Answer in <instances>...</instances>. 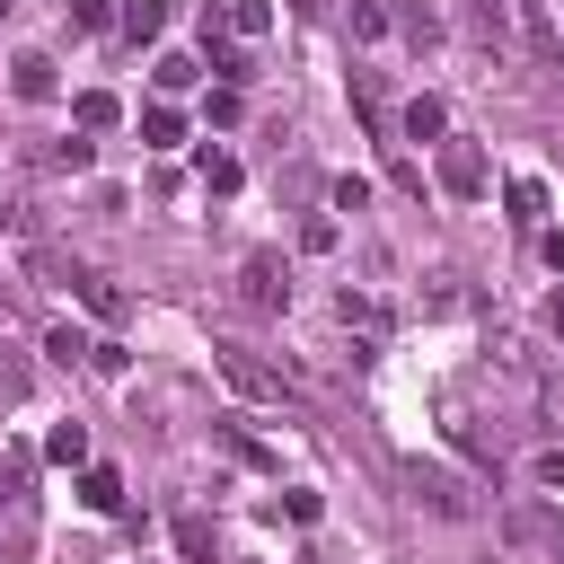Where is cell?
I'll return each mask as SVG.
<instances>
[{"mask_svg": "<svg viewBox=\"0 0 564 564\" xmlns=\"http://www.w3.org/2000/svg\"><path fill=\"white\" fill-rule=\"evenodd\" d=\"M212 352H220V379H229V388H238L247 405H282V397H291L282 361H264L256 344H212Z\"/></svg>", "mask_w": 564, "mask_h": 564, "instance_id": "6da1fadb", "label": "cell"}, {"mask_svg": "<svg viewBox=\"0 0 564 564\" xmlns=\"http://www.w3.org/2000/svg\"><path fill=\"white\" fill-rule=\"evenodd\" d=\"M432 176H441V194H458V203H476V194L494 185L485 150H476V141H449V132H441V159H432Z\"/></svg>", "mask_w": 564, "mask_h": 564, "instance_id": "7a4b0ae2", "label": "cell"}, {"mask_svg": "<svg viewBox=\"0 0 564 564\" xmlns=\"http://www.w3.org/2000/svg\"><path fill=\"white\" fill-rule=\"evenodd\" d=\"M203 26L229 35V44H264V35H273V0H212Z\"/></svg>", "mask_w": 564, "mask_h": 564, "instance_id": "3957f363", "label": "cell"}, {"mask_svg": "<svg viewBox=\"0 0 564 564\" xmlns=\"http://www.w3.org/2000/svg\"><path fill=\"white\" fill-rule=\"evenodd\" d=\"M238 300L264 308V317L291 308V273H282V256H247V264H238Z\"/></svg>", "mask_w": 564, "mask_h": 564, "instance_id": "277c9868", "label": "cell"}, {"mask_svg": "<svg viewBox=\"0 0 564 564\" xmlns=\"http://www.w3.org/2000/svg\"><path fill=\"white\" fill-rule=\"evenodd\" d=\"M405 485H414V502H432L441 520H467V511H476V494H467L449 467H423V458H414V467H405Z\"/></svg>", "mask_w": 564, "mask_h": 564, "instance_id": "5b68a950", "label": "cell"}, {"mask_svg": "<svg viewBox=\"0 0 564 564\" xmlns=\"http://www.w3.org/2000/svg\"><path fill=\"white\" fill-rule=\"evenodd\" d=\"M9 88H18L26 106H53V97H62V70H53V53H18V62H9Z\"/></svg>", "mask_w": 564, "mask_h": 564, "instance_id": "8992f818", "label": "cell"}, {"mask_svg": "<svg viewBox=\"0 0 564 564\" xmlns=\"http://www.w3.org/2000/svg\"><path fill=\"white\" fill-rule=\"evenodd\" d=\"M70 115H79V132H115V123H123V97H115V88H79Z\"/></svg>", "mask_w": 564, "mask_h": 564, "instance_id": "52a82bcc", "label": "cell"}, {"mask_svg": "<svg viewBox=\"0 0 564 564\" xmlns=\"http://www.w3.org/2000/svg\"><path fill=\"white\" fill-rule=\"evenodd\" d=\"M397 132H405V141H441V132H449V106H441V97H414V106L397 115Z\"/></svg>", "mask_w": 564, "mask_h": 564, "instance_id": "ba28073f", "label": "cell"}, {"mask_svg": "<svg viewBox=\"0 0 564 564\" xmlns=\"http://www.w3.org/2000/svg\"><path fill=\"white\" fill-rule=\"evenodd\" d=\"M335 317L361 335H388V300H370V291H335Z\"/></svg>", "mask_w": 564, "mask_h": 564, "instance_id": "9c48e42d", "label": "cell"}, {"mask_svg": "<svg viewBox=\"0 0 564 564\" xmlns=\"http://www.w3.org/2000/svg\"><path fill=\"white\" fill-rule=\"evenodd\" d=\"M467 26H476V44H511V0H467Z\"/></svg>", "mask_w": 564, "mask_h": 564, "instance_id": "30bf717a", "label": "cell"}, {"mask_svg": "<svg viewBox=\"0 0 564 564\" xmlns=\"http://www.w3.org/2000/svg\"><path fill=\"white\" fill-rule=\"evenodd\" d=\"M502 203H511V220H520V229H538V220H546V185H538V176H511V185H502Z\"/></svg>", "mask_w": 564, "mask_h": 564, "instance_id": "8fae6325", "label": "cell"}, {"mask_svg": "<svg viewBox=\"0 0 564 564\" xmlns=\"http://www.w3.org/2000/svg\"><path fill=\"white\" fill-rule=\"evenodd\" d=\"M115 26H123L132 44H150V35L167 26V0H123V9H115Z\"/></svg>", "mask_w": 564, "mask_h": 564, "instance_id": "7c38bea8", "label": "cell"}, {"mask_svg": "<svg viewBox=\"0 0 564 564\" xmlns=\"http://www.w3.org/2000/svg\"><path fill=\"white\" fill-rule=\"evenodd\" d=\"M79 502H88V511H123V476H115V467H88V476H79Z\"/></svg>", "mask_w": 564, "mask_h": 564, "instance_id": "4fadbf2b", "label": "cell"}, {"mask_svg": "<svg viewBox=\"0 0 564 564\" xmlns=\"http://www.w3.org/2000/svg\"><path fill=\"white\" fill-rule=\"evenodd\" d=\"M141 141H150V150H176V141H185V115H176V106H150V115H141Z\"/></svg>", "mask_w": 564, "mask_h": 564, "instance_id": "5bb4252c", "label": "cell"}, {"mask_svg": "<svg viewBox=\"0 0 564 564\" xmlns=\"http://www.w3.org/2000/svg\"><path fill=\"white\" fill-rule=\"evenodd\" d=\"M44 458H53V467H79V458H88V423H53Z\"/></svg>", "mask_w": 564, "mask_h": 564, "instance_id": "9a60e30c", "label": "cell"}, {"mask_svg": "<svg viewBox=\"0 0 564 564\" xmlns=\"http://www.w3.org/2000/svg\"><path fill=\"white\" fill-rule=\"evenodd\" d=\"M194 176H203L212 194H238V159H229V150H203V159H194Z\"/></svg>", "mask_w": 564, "mask_h": 564, "instance_id": "2e32d148", "label": "cell"}, {"mask_svg": "<svg viewBox=\"0 0 564 564\" xmlns=\"http://www.w3.org/2000/svg\"><path fill=\"white\" fill-rule=\"evenodd\" d=\"M26 485H35V458L9 449V458H0V502H26Z\"/></svg>", "mask_w": 564, "mask_h": 564, "instance_id": "e0dca14e", "label": "cell"}, {"mask_svg": "<svg viewBox=\"0 0 564 564\" xmlns=\"http://www.w3.org/2000/svg\"><path fill=\"white\" fill-rule=\"evenodd\" d=\"M150 79H159V88H167V97H176V88H194V79H203V70H194V53H159V70H150Z\"/></svg>", "mask_w": 564, "mask_h": 564, "instance_id": "ac0fdd59", "label": "cell"}, {"mask_svg": "<svg viewBox=\"0 0 564 564\" xmlns=\"http://www.w3.org/2000/svg\"><path fill=\"white\" fill-rule=\"evenodd\" d=\"M79 300H88V308H97V317H123V291H115V282H106V273H79Z\"/></svg>", "mask_w": 564, "mask_h": 564, "instance_id": "d6986e66", "label": "cell"}, {"mask_svg": "<svg viewBox=\"0 0 564 564\" xmlns=\"http://www.w3.org/2000/svg\"><path fill=\"white\" fill-rule=\"evenodd\" d=\"M44 352H53L62 370H79V361H88V335H79V326H53V335H44Z\"/></svg>", "mask_w": 564, "mask_h": 564, "instance_id": "ffe728a7", "label": "cell"}, {"mask_svg": "<svg viewBox=\"0 0 564 564\" xmlns=\"http://www.w3.org/2000/svg\"><path fill=\"white\" fill-rule=\"evenodd\" d=\"M79 370H97V379H123V370H132V352H123V344H97V335H88V361H79Z\"/></svg>", "mask_w": 564, "mask_h": 564, "instance_id": "44dd1931", "label": "cell"}, {"mask_svg": "<svg viewBox=\"0 0 564 564\" xmlns=\"http://www.w3.org/2000/svg\"><path fill=\"white\" fill-rule=\"evenodd\" d=\"M88 159H97V141H53V150H44V167H62V176H79Z\"/></svg>", "mask_w": 564, "mask_h": 564, "instance_id": "7402d4cb", "label": "cell"}, {"mask_svg": "<svg viewBox=\"0 0 564 564\" xmlns=\"http://www.w3.org/2000/svg\"><path fill=\"white\" fill-rule=\"evenodd\" d=\"M352 35L379 44V35H388V9H379V0H352Z\"/></svg>", "mask_w": 564, "mask_h": 564, "instance_id": "603a6c76", "label": "cell"}, {"mask_svg": "<svg viewBox=\"0 0 564 564\" xmlns=\"http://www.w3.org/2000/svg\"><path fill=\"white\" fill-rule=\"evenodd\" d=\"M176 546H185V555H194V564H212V529H203V520H194V511H185V520H176Z\"/></svg>", "mask_w": 564, "mask_h": 564, "instance_id": "cb8c5ba5", "label": "cell"}, {"mask_svg": "<svg viewBox=\"0 0 564 564\" xmlns=\"http://www.w3.org/2000/svg\"><path fill=\"white\" fill-rule=\"evenodd\" d=\"M326 203H335V212H361V203H370V185H361V176H335V185H326Z\"/></svg>", "mask_w": 564, "mask_h": 564, "instance_id": "d4e9b609", "label": "cell"}, {"mask_svg": "<svg viewBox=\"0 0 564 564\" xmlns=\"http://www.w3.org/2000/svg\"><path fill=\"white\" fill-rule=\"evenodd\" d=\"M0 397H26V352L0 344Z\"/></svg>", "mask_w": 564, "mask_h": 564, "instance_id": "484cf974", "label": "cell"}, {"mask_svg": "<svg viewBox=\"0 0 564 564\" xmlns=\"http://www.w3.org/2000/svg\"><path fill=\"white\" fill-rule=\"evenodd\" d=\"M115 18V0H70V26H106Z\"/></svg>", "mask_w": 564, "mask_h": 564, "instance_id": "4316f807", "label": "cell"}, {"mask_svg": "<svg viewBox=\"0 0 564 564\" xmlns=\"http://www.w3.org/2000/svg\"><path fill=\"white\" fill-rule=\"evenodd\" d=\"M538 485H564V449H538Z\"/></svg>", "mask_w": 564, "mask_h": 564, "instance_id": "83f0119b", "label": "cell"}, {"mask_svg": "<svg viewBox=\"0 0 564 564\" xmlns=\"http://www.w3.org/2000/svg\"><path fill=\"white\" fill-rule=\"evenodd\" d=\"M546 326H555V335H564V291H555V300H546Z\"/></svg>", "mask_w": 564, "mask_h": 564, "instance_id": "f1b7e54d", "label": "cell"}, {"mask_svg": "<svg viewBox=\"0 0 564 564\" xmlns=\"http://www.w3.org/2000/svg\"><path fill=\"white\" fill-rule=\"evenodd\" d=\"M9 9H18V0H0V18H9Z\"/></svg>", "mask_w": 564, "mask_h": 564, "instance_id": "f546056e", "label": "cell"}, {"mask_svg": "<svg viewBox=\"0 0 564 564\" xmlns=\"http://www.w3.org/2000/svg\"><path fill=\"white\" fill-rule=\"evenodd\" d=\"M555 564H564V546H555Z\"/></svg>", "mask_w": 564, "mask_h": 564, "instance_id": "4dcf8cb0", "label": "cell"}]
</instances>
